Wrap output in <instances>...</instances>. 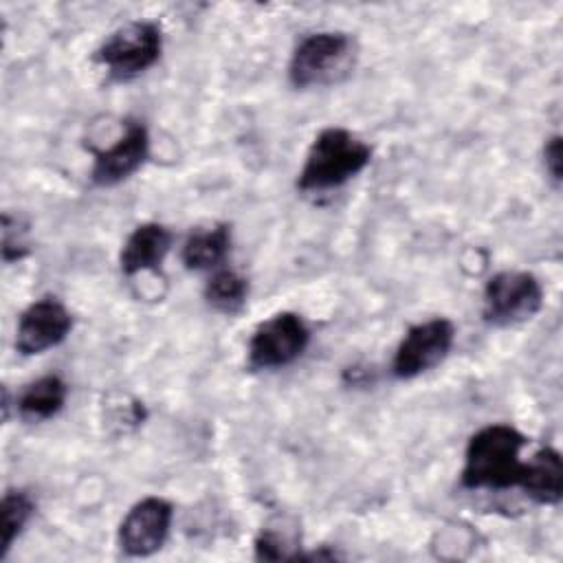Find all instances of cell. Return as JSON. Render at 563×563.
I'll list each match as a JSON object with an SVG mask.
<instances>
[{"instance_id":"obj_1","label":"cell","mask_w":563,"mask_h":563,"mask_svg":"<svg viewBox=\"0 0 563 563\" xmlns=\"http://www.w3.org/2000/svg\"><path fill=\"white\" fill-rule=\"evenodd\" d=\"M526 435L510 424H488L479 429L466 446L462 466V486L504 490L517 486L521 473L519 453Z\"/></svg>"},{"instance_id":"obj_2","label":"cell","mask_w":563,"mask_h":563,"mask_svg":"<svg viewBox=\"0 0 563 563\" xmlns=\"http://www.w3.org/2000/svg\"><path fill=\"white\" fill-rule=\"evenodd\" d=\"M372 161V147L345 128L321 130L308 147L297 178L301 191H328L361 174Z\"/></svg>"},{"instance_id":"obj_3","label":"cell","mask_w":563,"mask_h":563,"mask_svg":"<svg viewBox=\"0 0 563 563\" xmlns=\"http://www.w3.org/2000/svg\"><path fill=\"white\" fill-rule=\"evenodd\" d=\"M354 40L345 33L321 31L306 35L290 55L288 79L295 88L336 84L352 73Z\"/></svg>"},{"instance_id":"obj_4","label":"cell","mask_w":563,"mask_h":563,"mask_svg":"<svg viewBox=\"0 0 563 563\" xmlns=\"http://www.w3.org/2000/svg\"><path fill=\"white\" fill-rule=\"evenodd\" d=\"M163 51V31L156 22L136 20L112 31L97 48L95 62L114 81H130L152 68Z\"/></svg>"},{"instance_id":"obj_5","label":"cell","mask_w":563,"mask_h":563,"mask_svg":"<svg viewBox=\"0 0 563 563\" xmlns=\"http://www.w3.org/2000/svg\"><path fill=\"white\" fill-rule=\"evenodd\" d=\"M543 306V288L532 273L501 271L484 286V319L508 328L532 319Z\"/></svg>"},{"instance_id":"obj_6","label":"cell","mask_w":563,"mask_h":563,"mask_svg":"<svg viewBox=\"0 0 563 563\" xmlns=\"http://www.w3.org/2000/svg\"><path fill=\"white\" fill-rule=\"evenodd\" d=\"M310 341V330L297 312H277L262 321L249 339V367L277 369L297 361Z\"/></svg>"},{"instance_id":"obj_7","label":"cell","mask_w":563,"mask_h":563,"mask_svg":"<svg viewBox=\"0 0 563 563\" xmlns=\"http://www.w3.org/2000/svg\"><path fill=\"white\" fill-rule=\"evenodd\" d=\"M453 341L455 328L444 317H435L411 325L396 347L391 374L400 380H409L433 369L446 358V354L453 347Z\"/></svg>"},{"instance_id":"obj_8","label":"cell","mask_w":563,"mask_h":563,"mask_svg":"<svg viewBox=\"0 0 563 563\" xmlns=\"http://www.w3.org/2000/svg\"><path fill=\"white\" fill-rule=\"evenodd\" d=\"M174 508L163 497L136 501L119 526V545L128 556H150L163 548L169 534Z\"/></svg>"},{"instance_id":"obj_9","label":"cell","mask_w":563,"mask_h":563,"mask_svg":"<svg viewBox=\"0 0 563 563\" xmlns=\"http://www.w3.org/2000/svg\"><path fill=\"white\" fill-rule=\"evenodd\" d=\"M73 328V317L66 306L53 297L33 301L18 321L15 347L24 356L42 354L59 345Z\"/></svg>"},{"instance_id":"obj_10","label":"cell","mask_w":563,"mask_h":563,"mask_svg":"<svg viewBox=\"0 0 563 563\" xmlns=\"http://www.w3.org/2000/svg\"><path fill=\"white\" fill-rule=\"evenodd\" d=\"M150 154L147 128L139 121H128L123 134L106 150L95 152L90 180L97 187H112L130 178Z\"/></svg>"},{"instance_id":"obj_11","label":"cell","mask_w":563,"mask_h":563,"mask_svg":"<svg viewBox=\"0 0 563 563\" xmlns=\"http://www.w3.org/2000/svg\"><path fill=\"white\" fill-rule=\"evenodd\" d=\"M517 486L537 504L556 506L563 497V462L556 449L543 446L521 464Z\"/></svg>"},{"instance_id":"obj_12","label":"cell","mask_w":563,"mask_h":563,"mask_svg":"<svg viewBox=\"0 0 563 563\" xmlns=\"http://www.w3.org/2000/svg\"><path fill=\"white\" fill-rule=\"evenodd\" d=\"M172 246V233L156 222L139 224L125 240L121 249V273L136 275L143 271H154L161 266Z\"/></svg>"},{"instance_id":"obj_13","label":"cell","mask_w":563,"mask_h":563,"mask_svg":"<svg viewBox=\"0 0 563 563\" xmlns=\"http://www.w3.org/2000/svg\"><path fill=\"white\" fill-rule=\"evenodd\" d=\"M66 394H68V387L59 376H55V374L40 376L37 380L29 383L20 391L15 407H18V413L22 420L44 422L62 411V407L66 402Z\"/></svg>"},{"instance_id":"obj_14","label":"cell","mask_w":563,"mask_h":563,"mask_svg":"<svg viewBox=\"0 0 563 563\" xmlns=\"http://www.w3.org/2000/svg\"><path fill=\"white\" fill-rule=\"evenodd\" d=\"M229 246L231 233L224 224L196 231L187 238L183 246V264L189 271H213L224 262Z\"/></svg>"},{"instance_id":"obj_15","label":"cell","mask_w":563,"mask_h":563,"mask_svg":"<svg viewBox=\"0 0 563 563\" xmlns=\"http://www.w3.org/2000/svg\"><path fill=\"white\" fill-rule=\"evenodd\" d=\"M249 297L246 279L231 268H216L205 284V299L209 306L224 314H233L244 308Z\"/></svg>"},{"instance_id":"obj_16","label":"cell","mask_w":563,"mask_h":563,"mask_svg":"<svg viewBox=\"0 0 563 563\" xmlns=\"http://www.w3.org/2000/svg\"><path fill=\"white\" fill-rule=\"evenodd\" d=\"M33 499L24 490H7L2 497V548L0 559L7 556L11 543L22 532L33 515Z\"/></svg>"},{"instance_id":"obj_17","label":"cell","mask_w":563,"mask_h":563,"mask_svg":"<svg viewBox=\"0 0 563 563\" xmlns=\"http://www.w3.org/2000/svg\"><path fill=\"white\" fill-rule=\"evenodd\" d=\"M563 150H561V136H552L545 147H543V158H545V169L550 172L554 183H561V172H563Z\"/></svg>"}]
</instances>
